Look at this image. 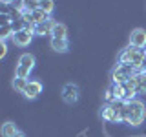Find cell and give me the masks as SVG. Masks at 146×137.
Wrapping results in <instances>:
<instances>
[{"label":"cell","mask_w":146,"mask_h":137,"mask_svg":"<svg viewBox=\"0 0 146 137\" xmlns=\"http://www.w3.org/2000/svg\"><path fill=\"white\" fill-rule=\"evenodd\" d=\"M146 117V106L141 99H131L124 102V110H122V122L131 126L143 124Z\"/></svg>","instance_id":"1"},{"label":"cell","mask_w":146,"mask_h":137,"mask_svg":"<svg viewBox=\"0 0 146 137\" xmlns=\"http://www.w3.org/2000/svg\"><path fill=\"white\" fill-rule=\"evenodd\" d=\"M119 62L121 64H130L135 70H146V51L135 46H128L119 55Z\"/></svg>","instance_id":"2"},{"label":"cell","mask_w":146,"mask_h":137,"mask_svg":"<svg viewBox=\"0 0 146 137\" xmlns=\"http://www.w3.org/2000/svg\"><path fill=\"white\" fill-rule=\"evenodd\" d=\"M126 100H115V102H106L100 110V117L110 122H122V110H124Z\"/></svg>","instance_id":"3"},{"label":"cell","mask_w":146,"mask_h":137,"mask_svg":"<svg viewBox=\"0 0 146 137\" xmlns=\"http://www.w3.org/2000/svg\"><path fill=\"white\" fill-rule=\"evenodd\" d=\"M137 71L139 70H135L133 66H130V64H121L119 62L111 71V84H124V82L130 80Z\"/></svg>","instance_id":"4"},{"label":"cell","mask_w":146,"mask_h":137,"mask_svg":"<svg viewBox=\"0 0 146 137\" xmlns=\"http://www.w3.org/2000/svg\"><path fill=\"white\" fill-rule=\"evenodd\" d=\"M35 55L31 53H22L20 57H18V64H17V70H15V75L17 77H22V79H29L31 71H33L35 68Z\"/></svg>","instance_id":"5"},{"label":"cell","mask_w":146,"mask_h":137,"mask_svg":"<svg viewBox=\"0 0 146 137\" xmlns=\"http://www.w3.org/2000/svg\"><path fill=\"white\" fill-rule=\"evenodd\" d=\"M62 100L66 104H75L77 100L80 99V90L77 84H73V82H68V84H64L62 88Z\"/></svg>","instance_id":"6"},{"label":"cell","mask_w":146,"mask_h":137,"mask_svg":"<svg viewBox=\"0 0 146 137\" xmlns=\"http://www.w3.org/2000/svg\"><path fill=\"white\" fill-rule=\"evenodd\" d=\"M33 37H35V33L31 29H22V31H17L13 35V42L18 48H27L31 44V40H33Z\"/></svg>","instance_id":"7"},{"label":"cell","mask_w":146,"mask_h":137,"mask_svg":"<svg viewBox=\"0 0 146 137\" xmlns=\"http://www.w3.org/2000/svg\"><path fill=\"white\" fill-rule=\"evenodd\" d=\"M130 46H135V48L144 49L146 48V29L143 27H135L130 33Z\"/></svg>","instance_id":"8"},{"label":"cell","mask_w":146,"mask_h":137,"mask_svg":"<svg viewBox=\"0 0 146 137\" xmlns=\"http://www.w3.org/2000/svg\"><path fill=\"white\" fill-rule=\"evenodd\" d=\"M40 93H42V82L36 80V79H33V80L27 82V86H26V90H24V97H26V99L33 100V99L38 97Z\"/></svg>","instance_id":"9"},{"label":"cell","mask_w":146,"mask_h":137,"mask_svg":"<svg viewBox=\"0 0 146 137\" xmlns=\"http://www.w3.org/2000/svg\"><path fill=\"white\" fill-rule=\"evenodd\" d=\"M135 88L139 95H146V70H139L135 73Z\"/></svg>","instance_id":"10"},{"label":"cell","mask_w":146,"mask_h":137,"mask_svg":"<svg viewBox=\"0 0 146 137\" xmlns=\"http://www.w3.org/2000/svg\"><path fill=\"white\" fill-rule=\"evenodd\" d=\"M53 26H55L53 20H46V22H42V24H36V26H35V31H33V33H35L36 37H46V35L51 37Z\"/></svg>","instance_id":"11"},{"label":"cell","mask_w":146,"mask_h":137,"mask_svg":"<svg viewBox=\"0 0 146 137\" xmlns=\"http://www.w3.org/2000/svg\"><path fill=\"white\" fill-rule=\"evenodd\" d=\"M49 44H51V49H55L57 53H66L68 49H70V42H68V39H51Z\"/></svg>","instance_id":"12"},{"label":"cell","mask_w":146,"mask_h":137,"mask_svg":"<svg viewBox=\"0 0 146 137\" xmlns=\"http://www.w3.org/2000/svg\"><path fill=\"white\" fill-rule=\"evenodd\" d=\"M51 39H68V26L62 22H55L53 31H51Z\"/></svg>","instance_id":"13"},{"label":"cell","mask_w":146,"mask_h":137,"mask_svg":"<svg viewBox=\"0 0 146 137\" xmlns=\"http://www.w3.org/2000/svg\"><path fill=\"white\" fill-rule=\"evenodd\" d=\"M110 88L113 91L115 100H126V88L124 84H110Z\"/></svg>","instance_id":"14"},{"label":"cell","mask_w":146,"mask_h":137,"mask_svg":"<svg viewBox=\"0 0 146 137\" xmlns=\"http://www.w3.org/2000/svg\"><path fill=\"white\" fill-rule=\"evenodd\" d=\"M17 132H18V128H17L15 122L7 121V122H4V124H2V137H15Z\"/></svg>","instance_id":"15"},{"label":"cell","mask_w":146,"mask_h":137,"mask_svg":"<svg viewBox=\"0 0 146 137\" xmlns=\"http://www.w3.org/2000/svg\"><path fill=\"white\" fill-rule=\"evenodd\" d=\"M13 35H15V31H13L11 24H0V40L13 39Z\"/></svg>","instance_id":"16"},{"label":"cell","mask_w":146,"mask_h":137,"mask_svg":"<svg viewBox=\"0 0 146 137\" xmlns=\"http://www.w3.org/2000/svg\"><path fill=\"white\" fill-rule=\"evenodd\" d=\"M31 17H33V20H35V24H42V22H46V20H51L49 18V15L46 11H42V9H35L33 13H31Z\"/></svg>","instance_id":"17"},{"label":"cell","mask_w":146,"mask_h":137,"mask_svg":"<svg viewBox=\"0 0 146 137\" xmlns=\"http://www.w3.org/2000/svg\"><path fill=\"white\" fill-rule=\"evenodd\" d=\"M22 22H24V27L26 29H31V31H35V20H33V17H31V13H27V11H24L22 13Z\"/></svg>","instance_id":"18"},{"label":"cell","mask_w":146,"mask_h":137,"mask_svg":"<svg viewBox=\"0 0 146 137\" xmlns=\"http://www.w3.org/2000/svg\"><path fill=\"white\" fill-rule=\"evenodd\" d=\"M27 82H29V79H22V77H17L15 75V79H13V88H15L17 91H20V93H24Z\"/></svg>","instance_id":"19"},{"label":"cell","mask_w":146,"mask_h":137,"mask_svg":"<svg viewBox=\"0 0 146 137\" xmlns=\"http://www.w3.org/2000/svg\"><path fill=\"white\" fill-rule=\"evenodd\" d=\"M38 7L42 9V11H46L48 15H51L53 9H55V2H53V0H40V2H38Z\"/></svg>","instance_id":"20"},{"label":"cell","mask_w":146,"mask_h":137,"mask_svg":"<svg viewBox=\"0 0 146 137\" xmlns=\"http://www.w3.org/2000/svg\"><path fill=\"white\" fill-rule=\"evenodd\" d=\"M38 2L40 0H24V7L27 13H33L35 9H38Z\"/></svg>","instance_id":"21"},{"label":"cell","mask_w":146,"mask_h":137,"mask_svg":"<svg viewBox=\"0 0 146 137\" xmlns=\"http://www.w3.org/2000/svg\"><path fill=\"white\" fill-rule=\"evenodd\" d=\"M11 9H13V11H17V13H24V11H26L24 0H15V2L11 4Z\"/></svg>","instance_id":"22"},{"label":"cell","mask_w":146,"mask_h":137,"mask_svg":"<svg viewBox=\"0 0 146 137\" xmlns=\"http://www.w3.org/2000/svg\"><path fill=\"white\" fill-rule=\"evenodd\" d=\"M6 53H7V44L6 40H0V59L6 57Z\"/></svg>","instance_id":"23"},{"label":"cell","mask_w":146,"mask_h":137,"mask_svg":"<svg viewBox=\"0 0 146 137\" xmlns=\"http://www.w3.org/2000/svg\"><path fill=\"white\" fill-rule=\"evenodd\" d=\"M0 2H2V4H4V6H11V4H13V2H15V0H0Z\"/></svg>","instance_id":"24"},{"label":"cell","mask_w":146,"mask_h":137,"mask_svg":"<svg viewBox=\"0 0 146 137\" xmlns=\"http://www.w3.org/2000/svg\"><path fill=\"white\" fill-rule=\"evenodd\" d=\"M15 137H26V135H24V134H22V132H20V130H18V132H17V135H15Z\"/></svg>","instance_id":"25"},{"label":"cell","mask_w":146,"mask_h":137,"mask_svg":"<svg viewBox=\"0 0 146 137\" xmlns=\"http://www.w3.org/2000/svg\"><path fill=\"white\" fill-rule=\"evenodd\" d=\"M144 51H146V49H144Z\"/></svg>","instance_id":"26"}]
</instances>
